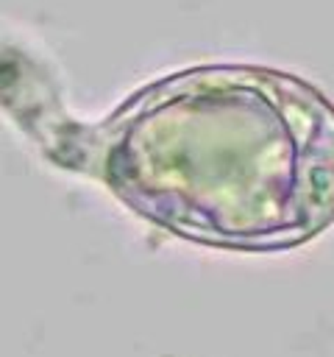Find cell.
I'll list each match as a JSON object with an SVG mask.
<instances>
[{
    "label": "cell",
    "instance_id": "cell-1",
    "mask_svg": "<svg viewBox=\"0 0 334 357\" xmlns=\"http://www.w3.org/2000/svg\"><path fill=\"white\" fill-rule=\"evenodd\" d=\"M103 176L136 215L181 237L289 248L334 220V106L264 67L184 70L117 112Z\"/></svg>",
    "mask_w": 334,
    "mask_h": 357
}]
</instances>
